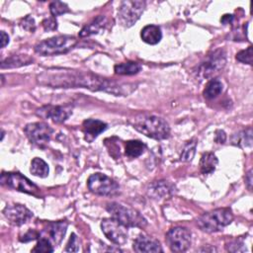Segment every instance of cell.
Masks as SVG:
<instances>
[{"label":"cell","instance_id":"ffe728a7","mask_svg":"<svg viewBox=\"0 0 253 253\" xmlns=\"http://www.w3.org/2000/svg\"><path fill=\"white\" fill-rule=\"evenodd\" d=\"M174 187L172 185H170L167 181H158L153 183L150 187H149V195L154 197V198H163V197H167L169 195H171L173 193Z\"/></svg>","mask_w":253,"mask_h":253},{"label":"cell","instance_id":"e0dca14e","mask_svg":"<svg viewBox=\"0 0 253 253\" xmlns=\"http://www.w3.org/2000/svg\"><path fill=\"white\" fill-rule=\"evenodd\" d=\"M108 126L106 123L95 120V119H87L82 124V130L85 134V139L87 141H93L100 133L107 129Z\"/></svg>","mask_w":253,"mask_h":253},{"label":"cell","instance_id":"4fadbf2b","mask_svg":"<svg viewBox=\"0 0 253 253\" xmlns=\"http://www.w3.org/2000/svg\"><path fill=\"white\" fill-rule=\"evenodd\" d=\"M3 214L10 223L17 226L28 222L33 217V212L20 204L7 205L3 210Z\"/></svg>","mask_w":253,"mask_h":253},{"label":"cell","instance_id":"f1b7e54d","mask_svg":"<svg viewBox=\"0 0 253 253\" xmlns=\"http://www.w3.org/2000/svg\"><path fill=\"white\" fill-rule=\"evenodd\" d=\"M53 250L54 248L52 243L47 238L40 236L37 245L32 251L33 252H53Z\"/></svg>","mask_w":253,"mask_h":253},{"label":"cell","instance_id":"d590c367","mask_svg":"<svg viewBox=\"0 0 253 253\" xmlns=\"http://www.w3.org/2000/svg\"><path fill=\"white\" fill-rule=\"evenodd\" d=\"M42 27L45 31H54L57 28V22L54 17H50L42 21Z\"/></svg>","mask_w":253,"mask_h":253},{"label":"cell","instance_id":"7a4b0ae2","mask_svg":"<svg viewBox=\"0 0 253 253\" xmlns=\"http://www.w3.org/2000/svg\"><path fill=\"white\" fill-rule=\"evenodd\" d=\"M132 126L139 132L154 139H165L170 135L168 123L154 115L140 114L133 119Z\"/></svg>","mask_w":253,"mask_h":253},{"label":"cell","instance_id":"52a82bcc","mask_svg":"<svg viewBox=\"0 0 253 253\" xmlns=\"http://www.w3.org/2000/svg\"><path fill=\"white\" fill-rule=\"evenodd\" d=\"M87 186L92 193L100 196L111 197L117 195L120 191L119 184L112 178L102 173L92 174L88 178Z\"/></svg>","mask_w":253,"mask_h":253},{"label":"cell","instance_id":"7402d4cb","mask_svg":"<svg viewBox=\"0 0 253 253\" xmlns=\"http://www.w3.org/2000/svg\"><path fill=\"white\" fill-rule=\"evenodd\" d=\"M218 163L216 156L212 152H206L202 155L200 160V168L203 174H210L215 170Z\"/></svg>","mask_w":253,"mask_h":253},{"label":"cell","instance_id":"cb8c5ba5","mask_svg":"<svg viewBox=\"0 0 253 253\" xmlns=\"http://www.w3.org/2000/svg\"><path fill=\"white\" fill-rule=\"evenodd\" d=\"M114 69L119 75H133L141 70V65L134 61H126L116 64Z\"/></svg>","mask_w":253,"mask_h":253},{"label":"cell","instance_id":"83f0119b","mask_svg":"<svg viewBox=\"0 0 253 253\" xmlns=\"http://www.w3.org/2000/svg\"><path fill=\"white\" fill-rule=\"evenodd\" d=\"M196 146H197V142L195 139L189 141L181 153V156H180L181 161H191L195 155Z\"/></svg>","mask_w":253,"mask_h":253},{"label":"cell","instance_id":"f35d334b","mask_svg":"<svg viewBox=\"0 0 253 253\" xmlns=\"http://www.w3.org/2000/svg\"><path fill=\"white\" fill-rule=\"evenodd\" d=\"M9 42V36L4 32L1 31V47H5Z\"/></svg>","mask_w":253,"mask_h":253},{"label":"cell","instance_id":"2e32d148","mask_svg":"<svg viewBox=\"0 0 253 253\" xmlns=\"http://www.w3.org/2000/svg\"><path fill=\"white\" fill-rule=\"evenodd\" d=\"M133 250L138 253L146 252H162L163 249L158 240L153 237L140 235L133 241Z\"/></svg>","mask_w":253,"mask_h":253},{"label":"cell","instance_id":"44dd1931","mask_svg":"<svg viewBox=\"0 0 253 253\" xmlns=\"http://www.w3.org/2000/svg\"><path fill=\"white\" fill-rule=\"evenodd\" d=\"M33 62V58L26 55V54H15L11 55L7 58H5L1 62V68H15V67H20L23 65H27Z\"/></svg>","mask_w":253,"mask_h":253},{"label":"cell","instance_id":"60d3db41","mask_svg":"<svg viewBox=\"0 0 253 253\" xmlns=\"http://www.w3.org/2000/svg\"><path fill=\"white\" fill-rule=\"evenodd\" d=\"M3 137H4V131L2 130V134H1V139H3Z\"/></svg>","mask_w":253,"mask_h":253},{"label":"cell","instance_id":"ab89813d","mask_svg":"<svg viewBox=\"0 0 253 253\" xmlns=\"http://www.w3.org/2000/svg\"><path fill=\"white\" fill-rule=\"evenodd\" d=\"M232 21H233V15H231V14H225V15H223V16L221 17V19H220V22H221L222 24H224V25L230 24Z\"/></svg>","mask_w":253,"mask_h":253},{"label":"cell","instance_id":"8992f818","mask_svg":"<svg viewBox=\"0 0 253 253\" xmlns=\"http://www.w3.org/2000/svg\"><path fill=\"white\" fill-rule=\"evenodd\" d=\"M145 1L126 0L123 1L118 10V19L122 26L131 27L141 16L145 9Z\"/></svg>","mask_w":253,"mask_h":253},{"label":"cell","instance_id":"8d00e7d4","mask_svg":"<svg viewBox=\"0 0 253 253\" xmlns=\"http://www.w3.org/2000/svg\"><path fill=\"white\" fill-rule=\"evenodd\" d=\"M214 140L217 143H224V141L226 140V134L223 130L218 129L215 131V135H214Z\"/></svg>","mask_w":253,"mask_h":253},{"label":"cell","instance_id":"d4e9b609","mask_svg":"<svg viewBox=\"0 0 253 253\" xmlns=\"http://www.w3.org/2000/svg\"><path fill=\"white\" fill-rule=\"evenodd\" d=\"M145 150V144L140 140H128L125 146V153L129 158L140 156Z\"/></svg>","mask_w":253,"mask_h":253},{"label":"cell","instance_id":"9c48e42d","mask_svg":"<svg viewBox=\"0 0 253 253\" xmlns=\"http://www.w3.org/2000/svg\"><path fill=\"white\" fill-rule=\"evenodd\" d=\"M1 183L14 190L24 192L30 195H34V196H37L40 192V189L38 188L37 185H35L27 177L17 172H14V173L3 172L1 174Z\"/></svg>","mask_w":253,"mask_h":253},{"label":"cell","instance_id":"ba28073f","mask_svg":"<svg viewBox=\"0 0 253 253\" xmlns=\"http://www.w3.org/2000/svg\"><path fill=\"white\" fill-rule=\"evenodd\" d=\"M226 63V54L223 49H216L207 56L198 68V75L202 78H211L218 73Z\"/></svg>","mask_w":253,"mask_h":253},{"label":"cell","instance_id":"1f68e13d","mask_svg":"<svg viewBox=\"0 0 253 253\" xmlns=\"http://www.w3.org/2000/svg\"><path fill=\"white\" fill-rule=\"evenodd\" d=\"M225 249L229 252H244L246 250L244 243L240 239H234L226 243Z\"/></svg>","mask_w":253,"mask_h":253},{"label":"cell","instance_id":"d6986e66","mask_svg":"<svg viewBox=\"0 0 253 253\" xmlns=\"http://www.w3.org/2000/svg\"><path fill=\"white\" fill-rule=\"evenodd\" d=\"M107 24V19L105 16L99 15L92 22L87 24L82 28L79 33L80 37H88L94 34H98Z\"/></svg>","mask_w":253,"mask_h":253},{"label":"cell","instance_id":"5b68a950","mask_svg":"<svg viewBox=\"0 0 253 253\" xmlns=\"http://www.w3.org/2000/svg\"><path fill=\"white\" fill-rule=\"evenodd\" d=\"M111 216L125 227H144L146 219L137 211L119 203H111L107 206Z\"/></svg>","mask_w":253,"mask_h":253},{"label":"cell","instance_id":"30bf717a","mask_svg":"<svg viewBox=\"0 0 253 253\" xmlns=\"http://www.w3.org/2000/svg\"><path fill=\"white\" fill-rule=\"evenodd\" d=\"M24 130L29 140L38 146L46 144L50 140L53 132V129L47 124L42 122L29 124L25 126Z\"/></svg>","mask_w":253,"mask_h":253},{"label":"cell","instance_id":"5bb4252c","mask_svg":"<svg viewBox=\"0 0 253 253\" xmlns=\"http://www.w3.org/2000/svg\"><path fill=\"white\" fill-rule=\"evenodd\" d=\"M72 114V108L70 106H43L37 111V115L44 118L51 119L54 123L65 122Z\"/></svg>","mask_w":253,"mask_h":253},{"label":"cell","instance_id":"484cf974","mask_svg":"<svg viewBox=\"0 0 253 253\" xmlns=\"http://www.w3.org/2000/svg\"><path fill=\"white\" fill-rule=\"evenodd\" d=\"M30 171L34 176L45 178L48 175L49 168H48L47 163L44 160H42V158L36 157L32 160Z\"/></svg>","mask_w":253,"mask_h":253},{"label":"cell","instance_id":"ac0fdd59","mask_svg":"<svg viewBox=\"0 0 253 253\" xmlns=\"http://www.w3.org/2000/svg\"><path fill=\"white\" fill-rule=\"evenodd\" d=\"M140 37L144 42L148 44H156L161 41L162 33L158 26L147 25L141 30Z\"/></svg>","mask_w":253,"mask_h":253},{"label":"cell","instance_id":"6da1fadb","mask_svg":"<svg viewBox=\"0 0 253 253\" xmlns=\"http://www.w3.org/2000/svg\"><path fill=\"white\" fill-rule=\"evenodd\" d=\"M42 85L52 88H87L92 91H104L116 96H126L135 89L131 83H119L91 72L51 68L38 76Z\"/></svg>","mask_w":253,"mask_h":253},{"label":"cell","instance_id":"d6a6232c","mask_svg":"<svg viewBox=\"0 0 253 253\" xmlns=\"http://www.w3.org/2000/svg\"><path fill=\"white\" fill-rule=\"evenodd\" d=\"M66 252H78L79 251V239L75 233L70 235V238L65 247Z\"/></svg>","mask_w":253,"mask_h":253},{"label":"cell","instance_id":"74e56055","mask_svg":"<svg viewBox=\"0 0 253 253\" xmlns=\"http://www.w3.org/2000/svg\"><path fill=\"white\" fill-rule=\"evenodd\" d=\"M245 184L249 191L252 190V170L250 169L245 176Z\"/></svg>","mask_w":253,"mask_h":253},{"label":"cell","instance_id":"8fae6325","mask_svg":"<svg viewBox=\"0 0 253 253\" xmlns=\"http://www.w3.org/2000/svg\"><path fill=\"white\" fill-rule=\"evenodd\" d=\"M166 242L173 252H185L191 245V232L186 227H173L166 234Z\"/></svg>","mask_w":253,"mask_h":253},{"label":"cell","instance_id":"f546056e","mask_svg":"<svg viewBox=\"0 0 253 253\" xmlns=\"http://www.w3.org/2000/svg\"><path fill=\"white\" fill-rule=\"evenodd\" d=\"M49 11L53 17L65 14L69 12V8L67 4L60 1H53L49 4Z\"/></svg>","mask_w":253,"mask_h":253},{"label":"cell","instance_id":"e575fe53","mask_svg":"<svg viewBox=\"0 0 253 253\" xmlns=\"http://www.w3.org/2000/svg\"><path fill=\"white\" fill-rule=\"evenodd\" d=\"M21 26H22L25 30H27V31H29V32H34L35 29H36L35 20H34L30 15L23 19V21H22V23H21Z\"/></svg>","mask_w":253,"mask_h":253},{"label":"cell","instance_id":"4316f807","mask_svg":"<svg viewBox=\"0 0 253 253\" xmlns=\"http://www.w3.org/2000/svg\"><path fill=\"white\" fill-rule=\"evenodd\" d=\"M222 92V83L218 79H211L206 85L204 90V97L206 99H213Z\"/></svg>","mask_w":253,"mask_h":253},{"label":"cell","instance_id":"277c9868","mask_svg":"<svg viewBox=\"0 0 253 253\" xmlns=\"http://www.w3.org/2000/svg\"><path fill=\"white\" fill-rule=\"evenodd\" d=\"M77 43L73 36L61 35L43 40L36 44L35 51L41 55H56L69 51Z\"/></svg>","mask_w":253,"mask_h":253},{"label":"cell","instance_id":"4dcf8cb0","mask_svg":"<svg viewBox=\"0 0 253 253\" xmlns=\"http://www.w3.org/2000/svg\"><path fill=\"white\" fill-rule=\"evenodd\" d=\"M236 59L242 63H247V64H252L253 60V52H252V46H248L246 49L240 50L236 54Z\"/></svg>","mask_w":253,"mask_h":253},{"label":"cell","instance_id":"9a60e30c","mask_svg":"<svg viewBox=\"0 0 253 253\" xmlns=\"http://www.w3.org/2000/svg\"><path fill=\"white\" fill-rule=\"evenodd\" d=\"M67 225V222L64 220L47 222L40 232V236L47 238L53 246L58 245L65 235Z\"/></svg>","mask_w":253,"mask_h":253},{"label":"cell","instance_id":"603a6c76","mask_svg":"<svg viewBox=\"0 0 253 253\" xmlns=\"http://www.w3.org/2000/svg\"><path fill=\"white\" fill-rule=\"evenodd\" d=\"M234 145H238L240 147H251L252 146V129L251 127H247L238 133H235L231 139Z\"/></svg>","mask_w":253,"mask_h":253},{"label":"cell","instance_id":"7c38bea8","mask_svg":"<svg viewBox=\"0 0 253 253\" xmlns=\"http://www.w3.org/2000/svg\"><path fill=\"white\" fill-rule=\"evenodd\" d=\"M101 228L105 236L117 245H124L127 241V233L125 230V226L113 217L104 218L101 222Z\"/></svg>","mask_w":253,"mask_h":253},{"label":"cell","instance_id":"836d02e7","mask_svg":"<svg viewBox=\"0 0 253 253\" xmlns=\"http://www.w3.org/2000/svg\"><path fill=\"white\" fill-rule=\"evenodd\" d=\"M39 237H40V232H38V231H36L34 229H30L29 231L24 233V235L20 236L19 239L22 242H28V241H31V240H35V239H37Z\"/></svg>","mask_w":253,"mask_h":253},{"label":"cell","instance_id":"3957f363","mask_svg":"<svg viewBox=\"0 0 253 253\" xmlns=\"http://www.w3.org/2000/svg\"><path fill=\"white\" fill-rule=\"evenodd\" d=\"M233 213L229 208H219L205 212L197 219V225L205 232H216L231 223Z\"/></svg>","mask_w":253,"mask_h":253}]
</instances>
